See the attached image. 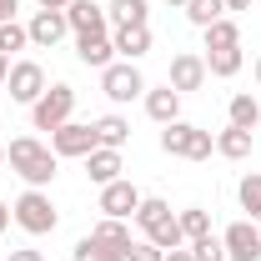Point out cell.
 <instances>
[{"label":"cell","instance_id":"obj_1","mask_svg":"<svg viewBox=\"0 0 261 261\" xmlns=\"http://www.w3.org/2000/svg\"><path fill=\"white\" fill-rule=\"evenodd\" d=\"M5 166H10V171H15L25 186H40V191H45V186L56 181L61 156H56V151H50L40 136H15V141L5 146Z\"/></svg>","mask_w":261,"mask_h":261},{"label":"cell","instance_id":"obj_2","mask_svg":"<svg viewBox=\"0 0 261 261\" xmlns=\"http://www.w3.org/2000/svg\"><path fill=\"white\" fill-rule=\"evenodd\" d=\"M10 216H15V226L25 231V236H50V231H56V221H61V211H56L50 191H40V186H25V191L15 196Z\"/></svg>","mask_w":261,"mask_h":261},{"label":"cell","instance_id":"obj_3","mask_svg":"<svg viewBox=\"0 0 261 261\" xmlns=\"http://www.w3.org/2000/svg\"><path fill=\"white\" fill-rule=\"evenodd\" d=\"M161 151L166 156H181V161H206L216 151V136L191 126V121H171V126H161Z\"/></svg>","mask_w":261,"mask_h":261},{"label":"cell","instance_id":"obj_4","mask_svg":"<svg viewBox=\"0 0 261 261\" xmlns=\"http://www.w3.org/2000/svg\"><path fill=\"white\" fill-rule=\"evenodd\" d=\"M70 111H75V86L56 81V86H45V96L31 106V126L35 130H61L65 121H70Z\"/></svg>","mask_w":261,"mask_h":261},{"label":"cell","instance_id":"obj_5","mask_svg":"<svg viewBox=\"0 0 261 261\" xmlns=\"http://www.w3.org/2000/svg\"><path fill=\"white\" fill-rule=\"evenodd\" d=\"M100 91H106L111 106H130V100L146 96V75L136 70V61H111L100 70Z\"/></svg>","mask_w":261,"mask_h":261},{"label":"cell","instance_id":"obj_6","mask_svg":"<svg viewBox=\"0 0 261 261\" xmlns=\"http://www.w3.org/2000/svg\"><path fill=\"white\" fill-rule=\"evenodd\" d=\"M96 146H100L96 126H86V121H65L61 130H50V151H56L61 161H86Z\"/></svg>","mask_w":261,"mask_h":261},{"label":"cell","instance_id":"obj_7","mask_svg":"<svg viewBox=\"0 0 261 261\" xmlns=\"http://www.w3.org/2000/svg\"><path fill=\"white\" fill-rule=\"evenodd\" d=\"M5 91H10L15 106H35V100L45 96V70H40V61H10Z\"/></svg>","mask_w":261,"mask_h":261},{"label":"cell","instance_id":"obj_8","mask_svg":"<svg viewBox=\"0 0 261 261\" xmlns=\"http://www.w3.org/2000/svg\"><path fill=\"white\" fill-rule=\"evenodd\" d=\"M206 75H211V70H206V56H196V50H181V56H171L166 86L186 96V91H201V86H206Z\"/></svg>","mask_w":261,"mask_h":261},{"label":"cell","instance_id":"obj_9","mask_svg":"<svg viewBox=\"0 0 261 261\" xmlns=\"http://www.w3.org/2000/svg\"><path fill=\"white\" fill-rule=\"evenodd\" d=\"M221 246H226V261H261V226L256 221H231L221 231Z\"/></svg>","mask_w":261,"mask_h":261},{"label":"cell","instance_id":"obj_10","mask_svg":"<svg viewBox=\"0 0 261 261\" xmlns=\"http://www.w3.org/2000/svg\"><path fill=\"white\" fill-rule=\"evenodd\" d=\"M25 31H31V45H35V50H56L65 35H70V20H65V10H35Z\"/></svg>","mask_w":261,"mask_h":261},{"label":"cell","instance_id":"obj_11","mask_svg":"<svg viewBox=\"0 0 261 261\" xmlns=\"http://www.w3.org/2000/svg\"><path fill=\"white\" fill-rule=\"evenodd\" d=\"M136 206H141V191L130 186L126 176H121V181H111V186H100V216L130 221V216H136Z\"/></svg>","mask_w":261,"mask_h":261},{"label":"cell","instance_id":"obj_12","mask_svg":"<svg viewBox=\"0 0 261 261\" xmlns=\"http://www.w3.org/2000/svg\"><path fill=\"white\" fill-rule=\"evenodd\" d=\"M65 20H70V35H100V31H111L106 5H96V0H70V5H65Z\"/></svg>","mask_w":261,"mask_h":261},{"label":"cell","instance_id":"obj_13","mask_svg":"<svg viewBox=\"0 0 261 261\" xmlns=\"http://www.w3.org/2000/svg\"><path fill=\"white\" fill-rule=\"evenodd\" d=\"M91 236L111 251V261H126L130 241H136V236H130V226H126V221H116V216H100L96 226H91Z\"/></svg>","mask_w":261,"mask_h":261},{"label":"cell","instance_id":"obj_14","mask_svg":"<svg viewBox=\"0 0 261 261\" xmlns=\"http://www.w3.org/2000/svg\"><path fill=\"white\" fill-rule=\"evenodd\" d=\"M146 116L156 121V126H171V121H181V91H171V86H146Z\"/></svg>","mask_w":261,"mask_h":261},{"label":"cell","instance_id":"obj_15","mask_svg":"<svg viewBox=\"0 0 261 261\" xmlns=\"http://www.w3.org/2000/svg\"><path fill=\"white\" fill-rule=\"evenodd\" d=\"M111 45H116L121 61H141L151 50V25H116L111 31Z\"/></svg>","mask_w":261,"mask_h":261},{"label":"cell","instance_id":"obj_16","mask_svg":"<svg viewBox=\"0 0 261 261\" xmlns=\"http://www.w3.org/2000/svg\"><path fill=\"white\" fill-rule=\"evenodd\" d=\"M75 56H81V65H91V70H106V65L116 61L111 31H100V35H75Z\"/></svg>","mask_w":261,"mask_h":261},{"label":"cell","instance_id":"obj_17","mask_svg":"<svg viewBox=\"0 0 261 261\" xmlns=\"http://www.w3.org/2000/svg\"><path fill=\"white\" fill-rule=\"evenodd\" d=\"M121 151H111V146H96L91 156H86V176L96 181V186H111V181H121Z\"/></svg>","mask_w":261,"mask_h":261},{"label":"cell","instance_id":"obj_18","mask_svg":"<svg viewBox=\"0 0 261 261\" xmlns=\"http://www.w3.org/2000/svg\"><path fill=\"white\" fill-rule=\"evenodd\" d=\"M91 126H96V141H100V146H111V151H121V146L130 141V121H126V116H116V111L100 116V121H91Z\"/></svg>","mask_w":261,"mask_h":261},{"label":"cell","instance_id":"obj_19","mask_svg":"<svg viewBox=\"0 0 261 261\" xmlns=\"http://www.w3.org/2000/svg\"><path fill=\"white\" fill-rule=\"evenodd\" d=\"M226 116H231V126L236 130H256L261 126V106H256V96H231V106H226Z\"/></svg>","mask_w":261,"mask_h":261},{"label":"cell","instance_id":"obj_20","mask_svg":"<svg viewBox=\"0 0 261 261\" xmlns=\"http://www.w3.org/2000/svg\"><path fill=\"white\" fill-rule=\"evenodd\" d=\"M166 221H171V206H166L161 196H141V206H136V226L151 236V231L166 226Z\"/></svg>","mask_w":261,"mask_h":261},{"label":"cell","instance_id":"obj_21","mask_svg":"<svg viewBox=\"0 0 261 261\" xmlns=\"http://www.w3.org/2000/svg\"><path fill=\"white\" fill-rule=\"evenodd\" d=\"M216 156H226V161H246V156H251V130L226 126L221 136H216Z\"/></svg>","mask_w":261,"mask_h":261},{"label":"cell","instance_id":"obj_22","mask_svg":"<svg viewBox=\"0 0 261 261\" xmlns=\"http://www.w3.org/2000/svg\"><path fill=\"white\" fill-rule=\"evenodd\" d=\"M106 20H111V31L116 25H146V0H111Z\"/></svg>","mask_w":261,"mask_h":261},{"label":"cell","instance_id":"obj_23","mask_svg":"<svg viewBox=\"0 0 261 261\" xmlns=\"http://www.w3.org/2000/svg\"><path fill=\"white\" fill-rule=\"evenodd\" d=\"M236 196H241L246 221H256V226H261V171H246V176H241V186H236Z\"/></svg>","mask_w":261,"mask_h":261},{"label":"cell","instance_id":"obj_24","mask_svg":"<svg viewBox=\"0 0 261 261\" xmlns=\"http://www.w3.org/2000/svg\"><path fill=\"white\" fill-rule=\"evenodd\" d=\"M241 65H246L241 45H231V50H206V70H211V75H221V81H231Z\"/></svg>","mask_w":261,"mask_h":261},{"label":"cell","instance_id":"obj_25","mask_svg":"<svg viewBox=\"0 0 261 261\" xmlns=\"http://www.w3.org/2000/svg\"><path fill=\"white\" fill-rule=\"evenodd\" d=\"M206 50H231V45H241V31H236V20L231 15H221L216 25H206Z\"/></svg>","mask_w":261,"mask_h":261},{"label":"cell","instance_id":"obj_26","mask_svg":"<svg viewBox=\"0 0 261 261\" xmlns=\"http://www.w3.org/2000/svg\"><path fill=\"white\" fill-rule=\"evenodd\" d=\"M221 15H226V0H186V20L201 25V31H206V25H216Z\"/></svg>","mask_w":261,"mask_h":261},{"label":"cell","instance_id":"obj_27","mask_svg":"<svg viewBox=\"0 0 261 261\" xmlns=\"http://www.w3.org/2000/svg\"><path fill=\"white\" fill-rule=\"evenodd\" d=\"M176 221H181V231H186V246H191V241H201V236H211V216H206L201 206H186Z\"/></svg>","mask_w":261,"mask_h":261},{"label":"cell","instance_id":"obj_28","mask_svg":"<svg viewBox=\"0 0 261 261\" xmlns=\"http://www.w3.org/2000/svg\"><path fill=\"white\" fill-rule=\"evenodd\" d=\"M31 45V31L20 25V20H5L0 25V56H15V50H25Z\"/></svg>","mask_w":261,"mask_h":261},{"label":"cell","instance_id":"obj_29","mask_svg":"<svg viewBox=\"0 0 261 261\" xmlns=\"http://www.w3.org/2000/svg\"><path fill=\"white\" fill-rule=\"evenodd\" d=\"M146 241H156L161 251H176V246H186V231H181V221L171 216V221H166V226H156L151 236H146Z\"/></svg>","mask_w":261,"mask_h":261},{"label":"cell","instance_id":"obj_30","mask_svg":"<svg viewBox=\"0 0 261 261\" xmlns=\"http://www.w3.org/2000/svg\"><path fill=\"white\" fill-rule=\"evenodd\" d=\"M191 256L196 261H226V246H221V236H201V241H191Z\"/></svg>","mask_w":261,"mask_h":261},{"label":"cell","instance_id":"obj_31","mask_svg":"<svg viewBox=\"0 0 261 261\" xmlns=\"http://www.w3.org/2000/svg\"><path fill=\"white\" fill-rule=\"evenodd\" d=\"M70 261H111V251L100 246L96 236H81V241H75V251H70Z\"/></svg>","mask_w":261,"mask_h":261},{"label":"cell","instance_id":"obj_32","mask_svg":"<svg viewBox=\"0 0 261 261\" xmlns=\"http://www.w3.org/2000/svg\"><path fill=\"white\" fill-rule=\"evenodd\" d=\"M126 261H166V251H161V246H156V241H130Z\"/></svg>","mask_w":261,"mask_h":261},{"label":"cell","instance_id":"obj_33","mask_svg":"<svg viewBox=\"0 0 261 261\" xmlns=\"http://www.w3.org/2000/svg\"><path fill=\"white\" fill-rule=\"evenodd\" d=\"M5 261H45V256H40L35 246H15V251H10V256H5Z\"/></svg>","mask_w":261,"mask_h":261},{"label":"cell","instance_id":"obj_34","mask_svg":"<svg viewBox=\"0 0 261 261\" xmlns=\"http://www.w3.org/2000/svg\"><path fill=\"white\" fill-rule=\"evenodd\" d=\"M15 10H20V0H0V25H5V20H15Z\"/></svg>","mask_w":261,"mask_h":261},{"label":"cell","instance_id":"obj_35","mask_svg":"<svg viewBox=\"0 0 261 261\" xmlns=\"http://www.w3.org/2000/svg\"><path fill=\"white\" fill-rule=\"evenodd\" d=\"M166 261H196V256H191V246H176V251H166Z\"/></svg>","mask_w":261,"mask_h":261},{"label":"cell","instance_id":"obj_36","mask_svg":"<svg viewBox=\"0 0 261 261\" xmlns=\"http://www.w3.org/2000/svg\"><path fill=\"white\" fill-rule=\"evenodd\" d=\"M10 221H15V216H10V201H0V231L10 226Z\"/></svg>","mask_w":261,"mask_h":261},{"label":"cell","instance_id":"obj_37","mask_svg":"<svg viewBox=\"0 0 261 261\" xmlns=\"http://www.w3.org/2000/svg\"><path fill=\"white\" fill-rule=\"evenodd\" d=\"M35 5H40V10H65L70 0H35Z\"/></svg>","mask_w":261,"mask_h":261},{"label":"cell","instance_id":"obj_38","mask_svg":"<svg viewBox=\"0 0 261 261\" xmlns=\"http://www.w3.org/2000/svg\"><path fill=\"white\" fill-rule=\"evenodd\" d=\"M5 75H10V56H0V91H5Z\"/></svg>","mask_w":261,"mask_h":261},{"label":"cell","instance_id":"obj_39","mask_svg":"<svg viewBox=\"0 0 261 261\" xmlns=\"http://www.w3.org/2000/svg\"><path fill=\"white\" fill-rule=\"evenodd\" d=\"M226 10H251V0H226Z\"/></svg>","mask_w":261,"mask_h":261},{"label":"cell","instance_id":"obj_40","mask_svg":"<svg viewBox=\"0 0 261 261\" xmlns=\"http://www.w3.org/2000/svg\"><path fill=\"white\" fill-rule=\"evenodd\" d=\"M251 75H256V86H261V56H256V65H251Z\"/></svg>","mask_w":261,"mask_h":261},{"label":"cell","instance_id":"obj_41","mask_svg":"<svg viewBox=\"0 0 261 261\" xmlns=\"http://www.w3.org/2000/svg\"><path fill=\"white\" fill-rule=\"evenodd\" d=\"M166 5H181V10H186V0H166Z\"/></svg>","mask_w":261,"mask_h":261},{"label":"cell","instance_id":"obj_42","mask_svg":"<svg viewBox=\"0 0 261 261\" xmlns=\"http://www.w3.org/2000/svg\"><path fill=\"white\" fill-rule=\"evenodd\" d=\"M0 166H5V146H0Z\"/></svg>","mask_w":261,"mask_h":261},{"label":"cell","instance_id":"obj_43","mask_svg":"<svg viewBox=\"0 0 261 261\" xmlns=\"http://www.w3.org/2000/svg\"><path fill=\"white\" fill-rule=\"evenodd\" d=\"M0 130H5V116H0Z\"/></svg>","mask_w":261,"mask_h":261}]
</instances>
